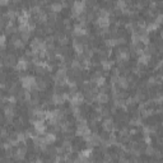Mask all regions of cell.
<instances>
[{"mask_svg": "<svg viewBox=\"0 0 163 163\" xmlns=\"http://www.w3.org/2000/svg\"><path fill=\"white\" fill-rule=\"evenodd\" d=\"M21 84H22V87L26 91H31V89H33V88L37 87V80L32 75H26V77H22Z\"/></svg>", "mask_w": 163, "mask_h": 163, "instance_id": "obj_2", "label": "cell"}, {"mask_svg": "<svg viewBox=\"0 0 163 163\" xmlns=\"http://www.w3.org/2000/svg\"><path fill=\"white\" fill-rule=\"evenodd\" d=\"M73 32H74L75 36H84V35L87 33L86 24H84V23H82V22L77 23V24L74 26V28H73Z\"/></svg>", "mask_w": 163, "mask_h": 163, "instance_id": "obj_7", "label": "cell"}, {"mask_svg": "<svg viewBox=\"0 0 163 163\" xmlns=\"http://www.w3.org/2000/svg\"><path fill=\"white\" fill-rule=\"evenodd\" d=\"M0 4H2V5H8L9 2H7V0H2V2H0Z\"/></svg>", "mask_w": 163, "mask_h": 163, "instance_id": "obj_25", "label": "cell"}, {"mask_svg": "<svg viewBox=\"0 0 163 163\" xmlns=\"http://www.w3.org/2000/svg\"><path fill=\"white\" fill-rule=\"evenodd\" d=\"M158 27H159V24L156 23L154 21H153V22H149L148 26H147V31H156V30L158 28Z\"/></svg>", "mask_w": 163, "mask_h": 163, "instance_id": "obj_21", "label": "cell"}, {"mask_svg": "<svg viewBox=\"0 0 163 163\" xmlns=\"http://www.w3.org/2000/svg\"><path fill=\"white\" fill-rule=\"evenodd\" d=\"M12 44L16 49H23L24 47V41L21 37H14L12 40Z\"/></svg>", "mask_w": 163, "mask_h": 163, "instance_id": "obj_17", "label": "cell"}, {"mask_svg": "<svg viewBox=\"0 0 163 163\" xmlns=\"http://www.w3.org/2000/svg\"><path fill=\"white\" fill-rule=\"evenodd\" d=\"M125 163H130V162H125Z\"/></svg>", "mask_w": 163, "mask_h": 163, "instance_id": "obj_28", "label": "cell"}, {"mask_svg": "<svg viewBox=\"0 0 163 163\" xmlns=\"http://www.w3.org/2000/svg\"><path fill=\"white\" fill-rule=\"evenodd\" d=\"M91 129L89 126L86 124L84 120H80L79 124H78V128H77V135H79V137H83L84 139L88 137V135H91Z\"/></svg>", "mask_w": 163, "mask_h": 163, "instance_id": "obj_3", "label": "cell"}, {"mask_svg": "<svg viewBox=\"0 0 163 163\" xmlns=\"http://www.w3.org/2000/svg\"><path fill=\"white\" fill-rule=\"evenodd\" d=\"M46 86H47V83H46V82L45 80H42V79H40V80H37V89L38 91H44L45 88H46Z\"/></svg>", "mask_w": 163, "mask_h": 163, "instance_id": "obj_22", "label": "cell"}, {"mask_svg": "<svg viewBox=\"0 0 163 163\" xmlns=\"http://www.w3.org/2000/svg\"><path fill=\"white\" fill-rule=\"evenodd\" d=\"M145 152H147V154H148V156H154V154H156V149H154V148H152L151 145H149V147L147 148V151H145Z\"/></svg>", "mask_w": 163, "mask_h": 163, "instance_id": "obj_23", "label": "cell"}, {"mask_svg": "<svg viewBox=\"0 0 163 163\" xmlns=\"http://www.w3.org/2000/svg\"><path fill=\"white\" fill-rule=\"evenodd\" d=\"M54 163H61V162H60V161H56V162H54Z\"/></svg>", "mask_w": 163, "mask_h": 163, "instance_id": "obj_27", "label": "cell"}, {"mask_svg": "<svg viewBox=\"0 0 163 163\" xmlns=\"http://www.w3.org/2000/svg\"><path fill=\"white\" fill-rule=\"evenodd\" d=\"M45 140H46V143H47V144H52V143H55V140H56L55 134H54V133H47V134L45 135Z\"/></svg>", "mask_w": 163, "mask_h": 163, "instance_id": "obj_19", "label": "cell"}, {"mask_svg": "<svg viewBox=\"0 0 163 163\" xmlns=\"http://www.w3.org/2000/svg\"><path fill=\"white\" fill-rule=\"evenodd\" d=\"M26 152H27V149H26V147H19L17 151H16V153H14V157H16V159H18V161H22L24 157H26Z\"/></svg>", "mask_w": 163, "mask_h": 163, "instance_id": "obj_12", "label": "cell"}, {"mask_svg": "<svg viewBox=\"0 0 163 163\" xmlns=\"http://www.w3.org/2000/svg\"><path fill=\"white\" fill-rule=\"evenodd\" d=\"M102 126H103V129H105L106 131H110V133H112L114 129H115V124H114L112 119H106V120H103Z\"/></svg>", "mask_w": 163, "mask_h": 163, "instance_id": "obj_10", "label": "cell"}, {"mask_svg": "<svg viewBox=\"0 0 163 163\" xmlns=\"http://www.w3.org/2000/svg\"><path fill=\"white\" fill-rule=\"evenodd\" d=\"M96 101L98 102V103H106L107 101H108V96L106 94V92H98L97 93V96H96Z\"/></svg>", "mask_w": 163, "mask_h": 163, "instance_id": "obj_16", "label": "cell"}, {"mask_svg": "<svg viewBox=\"0 0 163 163\" xmlns=\"http://www.w3.org/2000/svg\"><path fill=\"white\" fill-rule=\"evenodd\" d=\"M33 128L38 134H44L46 131V125L44 120H40V121H33Z\"/></svg>", "mask_w": 163, "mask_h": 163, "instance_id": "obj_9", "label": "cell"}, {"mask_svg": "<svg viewBox=\"0 0 163 163\" xmlns=\"http://www.w3.org/2000/svg\"><path fill=\"white\" fill-rule=\"evenodd\" d=\"M120 88H128L129 84H130V82L126 77H119V80H117V83H116Z\"/></svg>", "mask_w": 163, "mask_h": 163, "instance_id": "obj_15", "label": "cell"}, {"mask_svg": "<svg viewBox=\"0 0 163 163\" xmlns=\"http://www.w3.org/2000/svg\"><path fill=\"white\" fill-rule=\"evenodd\" d=\"M69 100H70V103H72L73 107H79L82 103H83V101H84V96L80 92H73L70 94V98Z\"/></svg>", "mask_w": 163, "mask_h": 163, "instance_id": "obj_5", "label": "cell"}, {"mask_svg": "<svg viewBox=\"0 0 163 163\" xmlns=\"http://www.w3.org/2000/svg\"><path fill=\"white\" fill-rule=\"evenodd\" d=\"M5 44H7V37H5V35H2V47L3 49L5 47Z\"/></svg>", "mask_w": 163, "mask_h": 163, "instance_id": "obj_24", "label": "cell"}, {"mask_svg": "<svg viewBox=\"0 0 163 163\" xmlns=\"http://www.w3.org/2000/svg\"><path fill=\"white\" fill-rule=\"evenodd\" d=\"M28 65H30V63H28V60H27V58H21V59H18V61L16 64V69L23 72L28 68Z\"/></svg>", "mask_w": 163, "mask_h": 163, "instance_id": "obj_8", "label": "cell"}, {"mask_svg": "<svg viewBox=\"0 0 163 163\" xmlns=\"http://www.w3.org/2000/svg\"><path fill=\"white\" fill-rule=\"evenodd\" d=\"M31 163H44V161H41V159H36V161H32Z\"/></svg>", "mask_w": 163, "mask_h": 163, "instance_id": "obj_26", "label": "cell"}, {"mask_svg": "<svg viewBox=\"0 0 163 163\" xmlns=\"http://www.w3.org/2000/svg\"><path fill=\"white\" fill-rule=\"evenodd\" d=\"M64 3H61V2H55V3H51L50 4V9L54 12V13H56V12H60L63 8H64Z\"/></svg>", "mask_w": 163, "mask_h": 163, "instance_id": "obj_18", "label": "cell"}, {"mask_svg": "<svg viewBox=\"0 0 163 163\" xmlns=\"http://www.w3.org/2000/svg\"><path fill=\"white\" fill-rule=\"evenodd\" d=\"M73 47L77 51L78 55H82V54L84 52V45L82 44L80 41H74V42H73Z\"/></svg>", "mask_w": 163, "mask_h": 163, "instance_id": "obj_14", "label": "cell"}, {"mask_svg": "<svg viewBox=\"0 0 163 163\" xmlns=\"http://www.w3.org/2000/svg\"><path fill=\"white\" fill-rule=\"evenodd\" d=\"M66 98H70V94H68V93H54L52 97H51V101L55 105H63Z\"/></svg>", "mask_w": 163, "mask_h": 163, "instance_id": "obj_6", "label": "cell"}, {"mask_svg": "<svg viewBox=\"0 0 163 163\" xmlns=\"http://www.w3.org/2000/svg\"><path fill=\"white\" fill-rule=\"evenodd\" d=\"M4 115L7 116V119L12 120V117L14 116V107H13V105L4 106Z\"/></svg>", "mask_w": 163, "mask_h": 163, "instance_id": "obj_13", "label": "cell"}, {"mask_svg": "<svg viewBox=\"0 0 163 163\" xmlns=\"http://www.w3.org/2000/svg\"><path fill=\"white\" fill-rule=\"evenodd\" d=\"M31 51L33 55H44L46 52V44L41 38H35L31 42Z\"/></svg>", "mask_w": 163, "mask_h": 163, "instance_id": "obj_1", "label": "cell"}, {"mask_svg": "<svg viewBox=\"0 0 163 163\" xmlns=\"http://www.w3.org/2000/svg\"><path fill=\"white\" fill-rule=\"evenodd\" d=\"M72 8H73V16L80 17L82 14H84V12H86V3L84 2H74L72 4Z\"/></svg>", "mask_w": 163, "mask_h": 163, "instance_id": "obj_4", "label": "cell"}, {"mask_svg": "<svg viewBox=\"0 0 163 163\" xmlns=\"http://www.w3.org/2000/svg\"><path fill=\"white\" fill-rule=\"evenodd\" d=\"M117 60L119 61H126V60H129V52H128V50L126 49H120L119 51H117Z\"/></svg>", "mask_w": 163, "mask_h": 163, "instance_id": "obj_11", "label": "cell"}, {"mask_svg": "<svg viewBox=\"0 0 163 163\" xmlns=\"http://www.w3.org/2000/svg\"><path fill=\"white\" fill-rule=\"evenodd\" d=\"M101 65H102V68L105 70H110L112 68V65H114V61H111V60H102Z\"/></svg>", "mask_w": 163, "mask_h": 163, "instance_id": "obj_20", "label": "cell"}]
</instances>
